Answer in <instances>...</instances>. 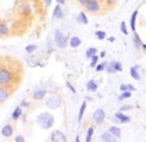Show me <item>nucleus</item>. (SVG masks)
<instances>
[{
  "label": "nucleus",
  "mask_w": 146,
  "mask_h": 142,
  "mask_svg": "<svg viewBox=\"0 0 146 142\" xmlns=\"http://www.w3.org/2000/svg\"><path fill=\"white\" fill-rule=\"evenodd\" d=\"M88 1H89V0H78V4H79V5H82V7H86Z\"/></svg>",
  "instance_id": "a19ab883"
},
{
  "label": "nucleus",
  "mask_w": 146,
  "mask_h": 142,
  "mask_svg": "<svg viewBox=\"0 0 146 142\" xmlns=\"http://www.w3.org/2000/svg\"><path fill=\"white\" fill-rule=\"evenodd\" d=\"M75 142H80V136H76V137H75Z\"/></svg>",
  "instance_id": "3c124183"
},
{
  "label": "nucleus",
  "mask_w": 146,
  "mask_h": 142,
  "mask_svg": "<svg viewBox=\"0 0 146 142\" xmlns=\"http://www.w3.org/2000/svg\"><path fill=\"white\" fill-rule=\"evenodd\" d=\"M16 72L12 70V67L7 65H0V85L3 87H11L14 84Z\"/></svg>",
  "instance_id": "f03ea898"
},
{
  "label": "nucleus",
  "mask_w": 146,
  "mask_h": 142,
  "mask_svg": "<svg viewBox=\"0 0 146 142\" xmlns=\"http://www.w3.org/2000/svg\"><path fill=\"white\" fill-rule=\"evenodd\" d=\"M62 105H64L62 97L60 94H56V93H52L44 98V106L49 110H58L62 107Z\"/></svg>",
  "instance_id": "7ed1b4c3"
},
{
  "label": "nucleus",
  "mask_w": 146,
  "mask_h": 142,
  "mask_svg": "<svg viewBox=\"0 0 146 142\" xmlns=\"http://www.w3.org/2000/svg\"><path fill=\"white\" fill-rule=\"evenodd\" d=\"M119 89H120V92H125V90H128L127 89V84H120Z\"/></svg>",
  "instance_id": "37998d69"
},
{
  "label": "nucleus",
  "mask_w": 146,
  "mask_h": 142,
  "mask_svg": "<svg viewBox=\"0 0 146 142\" xmlns=\"http://www.w3.org/2000/svg\"><path fill=\"white\" fill-rule=\"evenodd\" d=\"M94 36H96L97 40H105L106 36H108V33L105 30H96L94 31Z\"/></svg>",
  "instance_id": "5701e85b"
},
{
  "label": "nucleus",
  "mask_w": 146,
  "mask_h": 142,
  "mask_svg": "<svg viewBox=\"0 0 146 142\" xmlns=\"http://www.w3.org/2000/svg\"><path fill=\"white\" fill-rule=\"evenodd\" d=\"M132 109H133L132 105H121L120 109H119V111L125 112V111H129V110H132Z\"/></svg>",
  "instance_id": "e433bc0d"
},
{
  "label": "nucleus",
  "mask_w": 146,
  "mask_h": 142,
  "mask_svg": "<svg viewBox=\"0 0 146 142\" xmlns=\"http://www.w3.org/2000/svg\"><path fill=\"white\" fill-rule=\"evenodd\" d=\"M36 49H38V45H36V44H29V45H26V48H25L26 53H29V54H33Z\"/></svg>",
  "instance_id": "2f4dec72"
},
{
  "label": "nucleus",
  "mask_w": 146,
  "mask_h": 142,
  "mask_svg": "<svg viewBox=\"0 0 146 142\" xmlns=\"http://www.w3.org/2000/svg\"><path fill=\"white\" fill-rule=\"evenodd\" d=\"M106 39H108V41H110V43L115 41V38H114V36H106Z\"/></svg>",
  "instance_id": "de8ad7c7"
},
{
  "label": "nucleus",
  "mask_w": 146,
  "mask_h": 142,
  "mask_svg": "<svg viewBox=\"0 0 146 142\" xmlns=\"http://www.w3.org/2000/svg\"><path fill=\"white\" fill-rule=\"evenodd\" d=\"M114 63H115V61H111V62H108V66H106L105 71L106 74H115V67H114Z\"/></svg>",
  "instance_id": "c85d7f7f"
},
{
  "label": "nucleus",
  "mask_w": 146,
  "mask_h": 142,
  "mask_svg": "<svg viewBox=\"0 0 146 142\" xmlns=\"http://www.w3.org/2000/svg\"><path fill=\"white\" fill-rule=\"evenodd\" d=\"M100 138H101L102 142H119L118 138H116L115 136H113L111 133H109V132H104V133L100 136Z\"/></svg>",
  "instance_id": "f3484780"
},
{
  "label": "nucleus",
  "mask_w": 146,
  "mask_h": 142,
  "mask_svg": "<svg viewBox=\"0 0 146 142\" xmlns=\"http://www.w3.org/2000/svg\"><path fill=\"white\" fill-rule=\"evenodd\" d=\"M14 133V127L12 125V124H5V125H3V128H1V134H3L4 137H7V138H9V137H12Z\"/></svg>",
  "instance_id": "4468645a"
},
{
  "label": "nucleus",
  "mask_w": 146,
  "mask_h": 142,
  "mask_svg": "<svg viewBox=\"0 0 146 142\" xmlns=\"http://www.w3.org/2000/svg\"><path fill=\"white\" fill-rule=\"evenodd\" d=\"M127 89L128 90H129V92H135V90H136V87H135V85H132V84H127Z\"/></svg>",
  "instance_id": "79ce46f5"
},
{
  "label": "nucleus",
  "mask_w": 146,
  "mask_h": 142,
  "mask_svg": "<svg viewBox=\"0 0 146 142\" xmlns=\"http://www.w3.org/2000/svg\"><path fill=\"white\" fill-rule=\"evenodd\" d=\"M65 85H66V88L72 93V94H76V88H75L70 82H66V84H65Z\"/></svg>",
  "instance_id": "f704fd0d"
},
{
  "label": "nucleus",
  "mask_w": 146,
  "mask_h": 142,
  "mask_svg": "<svg viewBox=\"0 0 146 142\" xmlns=\"http://www.w3.org/2000/svg\"><path fill=\"white\" fill-rule=\"evenodd\" d=\"M82 39L79 38V36H71V38L69 39V46H71V48H79L80 45H82Z\"/></svg>",
  "instance_id": "6ab92c4d"
},
{
  "label": "nucleus",
  "mask_w": 146,
  "mask_h": 142,
  "mask_svg": "<svg viewBox=\"0 0 146 142\" xmlns=\"http://www.w3.org/2000/svg\"><path fill=\"white\" fill-rule=\"evenodd\" d=\"M101 3L104 4V5L108 7V9H111V8H114V7L116 5L118 0H101Z\"/></svg>",
  "instance_id": "cd10ccee"
},
{
  "label": "nucleus",
  "mask_w": 146,
  "mask_h": 142,
  "mask_svg": "<svg viewBox=\"0 0 146 142\" xmlns=\"http://www.w3.org/2000/svg\"><path fill=\"white\" fill-rule=\"evenodd\" d=\"M114 67H115L116 72H121V71H123V65H121V62H119V61H115V63H114Z\"/></svg>",
  "instance_id": "c9c22d12"
},
{
  "label": "nucleus",
  "mask_w": 146,
  "mask_h": 142,
  "mask_svg": "<svg viewBox=\"0 0 146 142\" xmlns=\"http://www.w3.org/2000/svg\"><path fill=\"white\" fill-rule=\"evenodd\" d=\"M98 57L100 58H105L106 57V50H101V52H100V54H98Z\"/></svg>",
  "instance_id": "c03bdc74"
},
{
  "label": "nucleus",
  "mask_w": 146,
  "mask_h": 142,
  "mask_svg": "<svg viewBox=\"0 0 146 142\" xmlns=\"http://www.w3.org/2000/svg\"><path fill=\"white\" fill-rule=\"evenodd\" d=\"M52 1H53V0H43V4H44L45 8H48V7H50Z\"/></svg>",
  "instance_id": "ea45409f"
},
{
  "label": "nucleus",
  "mask_w": 146,
  "mask_h": 142,
  "mask_svg": "<svg viewBox=\"0 0 146 142\" xmlns=\"http://www.w3.org/2000/svg\"><path fill=\"white\" fill-rule=\"evenodd\" d=\"M76 22H78V23H80V25H88V23H89L88 16H87V13L84 11H82V12H79V13H78Z\"/></svg>",
  "instance_id": "dca6fc26"
},
{
  "label": "nucleus",
  "mask_w": 146,
  "mask_h": 142,
  "mask_svg": "<svg viewBox=\"0 0 146 142\" xmlns=\"http://www.w3.org/2000/svg\"><path fill=\"white\" fill-rule=\"evenodd\" d=\"M141 44H142V40H141V38L138 36V34L137 33H133V45H135L136 49H140Z\"/></svg>",
  "instance_id": "b1692460"
},
{
  "label": "nucleus",
  "mask_w": 146,
  "mask_h": 142,
  "mask_svg": "<svg viewBox=\"0 0 146 142\" xmlns=\"http://www.w3.org/2000/svg\"><path fill=\"white\" fill-rule=\"evenodd\" d=\"M92 120H93V123L96 125H101L106 120V111L104 109H101V107L96 109L93 111V115H92Z\"/></svg>",
  "instance_id": "0eeeda50"
},
{
  "label": "nucleus",
  "mask_w": 146,
  "mask_h": 142,
  "mask_svg": "<svg viewBox=\"0 0 146 142\" xmlns=\"http://www.w3.org/2000/svg\"><path fill=\"white\" fill-rule=\"evenodd\" d=\"M17 13L21 17H30L33 14V7L27 1H21L17 7Z\"/></svg>",
  "instance_id": "423d86ee"
},
{
  "label": "nucleus",
  "mask_w": 146,
  "mask_h": 142,
  "mask_svg": "<svg viewBox=\"0 0 146 142\" xmlns=\"http://www.w3.org/2000/svg\"><path fill=\"white\" fill-rule=\"evenodd\" d=\"M11 34V27H9L8 22L0 21V38H5Z\"/></svg>",
  "instance_id": "ddd939ff"
},
{
  "label": "nucleus",
  "mask_w": 146,
  "mask_h": 142,
  "mask_svg": "<svg viewBox=\"0 0 146 142\" xmlns=\"http://www.w3.org/2000/svg\"><path fill=\"white\" fill-rule=\"evenodd\" d=\"M102 5H104V4L101 3V0H89L84 8H86V11L88 12V13L100 14V13H102V11H104V7Z\"/></svg>",
  "instance_id": "39448f33"
},
{
  "label": "nucleus",
  "mask_w": 146,
  "mask_h": 142,
  "mask_svg": "<svg viewBox=\"0 0 146 142\" xmlns=\"http://www.w3.org/2000/svg\"><path fill=\"white\" fill-rule=\"evenodd\" d=\"M113 120L115 121L116 124H127L131 121V117L128 116V115H125V112L116 111L113 116Z\"/></svg>",
  "instance_id": "1a4fd4ad"
},
{
  "label": "nucleus",
  "mask_w": 146,
  "mask_h": 142,
  "mask_svg": "<svg viewBox=\"0 0 146 142\" xmlns=\"http://www.w3.org/2000/svg\"><path fill=\"white\" fill-rule=\"evenodd\" d=\"M89 60H91V63H89V66H91L92 68H94V67H96V65L98 63L100 57H98V54H93L91 58H89Z\"/></svg>",
  "instance_id": "473e14b6"
},
{
  "label": "nucleus",
  "mask_w": 146,
  "mask_h": 142,
  "mask_svg": "<svg viewBox=\"0 0 146 142\" xmlns=\"http://www.w3.org/2000/svg\"><path fill=\"white\" fill-rule=\"evenodd\" d=\"M19 106L22 107V109H25V107L30 106V102H29L27 100H22V101H21V104H19Z\"/></svg>",
  "instance_id": "58836bf2"
},
{
  "label": "nucleus",
  "mask_w": 146,
  "mask_h": 142,
  "mask_svg": "<svg viewBox=\"0 0 146 142\" xmlns=\"http://www.w3.org/2000/svg\"><path fill=\"white\" fill-rule=\"evenodd\" d=\"M47 94H48V90L45 88H38V89L33 90L31 97H33L34 101H43L47 97Z\"/></svg>",
  "instance_id": "9b49d317"
},
{
  "label": "nucleus",
  "mask_w": 146,
  "mask_h": 142,
  "mask_svg": "<svg viewBox=\"0 0 146 142\" xmlns=\"http://www.w3.org/2000/svg\"><path fill=\"white\" fill-rule=\"evenodd\" d=\"M119 29H120V33L123 34V35H128V27L127 25H125V21H121L120 22V26H119Z\"/></svg>",
  "instance_id": "72a5a7b5"
},
{
  "label": "nucleus",
  "mask_w": 146,
  "mask_h": 142,
  "mask_svg": "<svg viewBox=\"0 0 146 142\" xmlns=\"http://www.w3.org/2000/svg\"><path fill=\"white\" fill-rule=\"evenodd\" d=\"M108 132H109V133H111L113 136H115L118 139L121 137V129L119 128L118 125H110V127H109V131Z\"/></svg>",
  "instance_id": "4be33fe9"
},
{
  "label": "nucleus",
  "mask_w": 146,
  "mask_h": 142,
  "mask_svg": "<svg viewBox=\"0 0 146 142\" xmlns=\"http://www.w3.org/2000/svg\"><path fill=\"white\" fill-rule=\"evenodd\" d=\"M137 16H138V9H136V11L131 14V18H129V27L133 33H136V21H137Z\"/></svg>",
  "instance_id": "412c9836"
},
{
  "label": "nucleus",
  "mask_w": 146,
  "mask_h": 142,
  "mask_svg": "<svg viewBox=\"0 0 146 142\" xmlns=\"http://www.w3.org/2000/svg\"><path fill=\"white\" fill-rule=\"evenodd\" d=\"M50 141L52 142H67V136L65 132L60 131V129H53L50 133Z\"/></svg>",
  "instance_id": "6e6552de"
},
{
  "label": "nucleus",
  "mask_w": 146,
  "mask_h": 142,
  "mask_svg": "<svg viewBox=\"0 0 146 142\" xmlns=\"http://www.w3.org/2000/svg\"><path fill=\"white\" fill-rule=\"evenodd\" d=\"M106 66H108V61H102V62L97 63L96 67H94V70H96L97 72H102V71H105Z\"/></svg>",
  "instance_id": "bb28decb"
},
{
  "label": "nucleus",
  "mask_w": 146,
  "mask_h": 142,
  "mask_svg": "<svg viewBox=\"0 0 146 142\" xmlns=\"http://www.w3.org/2000/svg\"><path fill=\"white\" fill-rule=\"evenodd\" d=\"M12 88L11 87H3L0 85V105L7 102L9 100V97L12 96Z\"/></svg>",
  "instance_id": "9d476101"
},
{
  "label": "nucleus",
  "mask_w": 146,
  "mask_h": 142,
  "mask_svg": "<svg viewBox=\"0 0 146 142\" xmlns=\"http://www.w3.org/2000/svg\"><path fill=\"white\" fill-rule=\"evenodd\" d=\"M129 74H131V76H132V79H135L136 82H138V80L141 79V75L138 74V70L135 66H132V67L129 68Z\"/></svg>",
  "instance_id": "393cba45"
},
{
  "label": "nucleus",
  "mask_w": 146,
  "mask_h": 142,
  "mask_svg": "<svg viewBox=\"0 0 146 142\" xmlns=\"http://www.w3.org/2000/svg\"><path fill=\"white\" fill-rule=\"evenodd\" d=\"M84 101H87V102H92V101H93V98H92L91 96H86V97H84Z\"/></svg>",
  "instance_id": "49530a36"
},
{
  "label": "nucleus",
  "mask_w": 146,
  "mask_h": 142,
  "mask_svg": "<svg viewBox=\"0 0 146 142\" xmlns=\"http://www.w3.org/2000/svg\"><path fill=\"white\" fill-rule=\"evenodd\" d=\"M14 142H26V139L22 134H17V136L14 137Z\"/></svg>",
  "instance_id": "4c0bfd02"
},
{
  "label": "nucleus",
  "mask_w": 146,
  "mask_h": 142,
  "mask_svg": "<svg viewBox=\"0 0 146 142\" xmlns=\"http://www.w3.org/2000/svg\"><path fill=\"white\" fill-rule=\"evenodd\" d=\"M93 136H94V127H89L86 133V142H92Z\"/></svg>",
  "instance_id": "a878e982"
},
{
  "label": "nucleus",
  "mask_w": 146,
  "mask_h": 142,
  "mask_svg": "<svg viewBox=\"0 0 146 142\" xmlns=\"http://www.w3.org/2000/svg\"><path fill=\"white\" fill-rule=\"evenodd\" d=\"M65 18V11L62 8V5L56 4L52 12V19H64Z\"/></svg>",
  "instance_id": "f8f14e48"
},
{
  "label": "nucleus",
  "mask_w": 146,
  "mask_h": 142,
  "mask_svg": "<svg viewBox=\"0 0 146 142\" xmlns=\"http://www.w3.org/2000/svg\"><path fill=\"white\" fill-rule=\"evenodd\" d=\"M22 107L21 106H17L16 109L12 111V115H11V117H12V120L13 121H17V120H19L21 119V116H22Z\"/></svg>",
  "instance_id": "aec40b11"
},
{
  "label": "nucleus",
  "mask_w": 146,
  "mask_h": 142,
  "mask_svg": "<svg viewBox=\"0 0 146 142\" xmlns=\"http://www.w3.org/2000/svg\"><path fill=\"white\" fill-rule=\"evenodd\" d=\"M21 119H22L23 123H26L27 121V116H26V114H22V116H21Z\"/></svg>",
  "instance_id": "8fccbe9b"
},
{
  "label": "nucleus",
  "mask_w": 146,
  "mask_h": 142,
  "mask_svg": "<svg viewBox=\"0 0 146 142\" xmlns=\"http://www.w3.org/2000/svg\"><path fill=\"white\" fill-rule=\"evenodd\" d=\"M132 97V92H129V90H125V92H121L120 96H118V101H124V100H128Z\"/></svg>",
  "instance_id": "c756f323"
},
{
  "label": "nucleus",
  "mask_w": 146,
  "mask_h": 142,
  "mask_svg": "<svg viewBox=\"0 0 146 142\" xmlns=\"http://www.w3.org/2000/svg\"><path fill=\"white\" fill-rule=\"evenodd\" d=\"M87 107H88V102H87V101H83L82 105H80L79 112H78V123H82L83 117H84V112H86Z\"/></svg>",
  "instance_id": "a211bd4d"
},
{
  "label": "nucleus",
  "mask_w": 146,
  "mask_h": 142,
  "mask_svg": "<svg viewBox=\"0 0 146 142\" xmlns=\"http://www.w3.org/2000/svg\"><path fill=\"white\" fill-rule=\"evenodd\" d=\"M140 49H142L143 52H145V54H146V43H142V44H141V48H140Z\"/></svg>",
  "instance_id": "09e8293b"
},
{
  "label": "nucleus",
  "mask_w": 146,
  "mask_h": 142,
  "mask_svg": "<svg viewBox=\"0 0 146 142\" xmlns=\"http://www.w3.org/2000/svg\"><path fill=\"white\" fill-rule=\"evenodd\" d=\"M86 89H87V92H89V93H96L97 89H98V84H97V82L94 79H91L87 82Z\"/></svg>",
  "instance_id": "2eb2a0df"
},
{
  "label": "nucleus",
  "mask_w": 146,
  "mask_h": 142,
  "mask_svg": "<svg viewBox=\"0 0 146 142\" xmlns=\"http://www.w3.org/2000/svg\"><path fill=\"white\" fill-rule=\"evenodd\" d=\"M145 131H146V127H145Z\"/></svg>",
  "instance_id": "603ef678"
},
{
  "label": "nucleus",
  "mask_w": 146,
  "mask_h": 142,
  "mask_svg": "<svg viewBox=\"0 0 146 142\" xmlns=\"http://www.w3.org/2000/svg\"><path fill=\"white\" fill-rule=\"evenodd\" d=\"M53 40H54L56 46L60 48V49H66L67 46H69V38L60 29H56L53 31Z\"/></svg>",
  "instance_id": "20e7f679"
},
{
  "label": "nucleus",
  "mask_w": 146,
  "mask_h": 142,
  "mask_svg": "<svg viewBox=\"0 0 146 142\" xmlns=\"http://www.w3.org/2000/svg\"><path fill=\"white\" fill-rule=\"evenodd\" d=\"M56 3L60 4V5H65V4H66V0H56Z\"/></svg>",
  "instance_id": "a18cd8bd"
},
{
  "label": "nucleus",
  "mask_w": 146,
  "mask_h": 142,
  "mask_svg": "<svg viewBox=\"0 0 146 142\" xmlns=\"http://www.w3.org/2000/svg\"><path fill=\"white\" fill-rule=\"evenodd\" d=\"M98 53V50H97V48L96 46H89L88 49L86 50V57L87 58H91L93 54H97Z\"/></svg>",
  "instance_id": "7c9ffc66"
},
{
  "label": "nucleus",
  "mask_w": 146,
  "mask_h": 142,
  "mask_svg": "<svg viewBox=\"0 0 146 142\" xmlns=\"http://www.w3.org/2000/svg\"><path fill=\"white\" fill-rule=\"evenodd\" d=\"M54 121H56L54 115L49 111H43L36 115V117H35V123L38 124L41 129H44V131L52 129L53 125H54Z\"/></svg>",
  "instance_id": "f257e3e1"
}]
</instances>
